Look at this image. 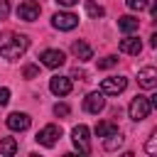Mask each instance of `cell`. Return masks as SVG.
I'll return each mask as SVG.
<instances>
[{"mask_svg":"<svg viewBox=\"0 0 157 157\" xmlns=\"http://www.w3.org/2000/svg\"><path fill=\"white\" fill-rule=\"evenodd\" d=\"M150 103H152V108H157V93L152 96V101H150Z\"/></svg>","mask_w":157,"mask_h":157,"instance_id":"f546056e","label":"cell"},{"mask_svg":"<svg viewBox=\"0 0 157 157\" xmlns=\"http://www.w3.org/2000/svg\"><path fill=\"white\" fill-rule=\"evenodd\" d=\"M71 52H74V56H76V59H81V61L93 59V49H91V44H88V42H83V39L74 42V44H71Z\"/></svg>","mask_w":157,"mask_h":157,"instance_id":"4fadbf2b","label":"cell"},{"mask_svg":"<svg viewBox=\"0 0 157 157\" xmlns=\"http://www.w3.org/2000/svg\"><path fill=\"white\" fill-rule=\"evenodd\" d=\"M145 152H147V155H157V128H155L152 135L147 137V142H145Z\"/></svg>","mask_w":157,"mask_h":157,"instance_id":"ffe728a7","label":"cell"},{"mask_svg":"<svg viewBox=\"0 0 157 157\" xmlns=\"http://www.w3.org/2000/svg\"><path fill=\"white\" fill-rule=\"evenodd\" d=\"M137 83L142 88H157V66H145L137 71Z\"/></svg>","mask_w":157,"mask_h":157,"instance_id":"30bf717a","label":"cell"},{"mask_svg":"<svg viewBox=\"0 0 157 157\" xmlns=\"http://www.w3.org/2000/svg\"><path fill=\"white\" fill-rule=\"evenodd\" d=\"M39 59H42V64H44V66H49V69H59V66L66 61L64 52H59V49H44Z\"/></svg>","mask_w":157,"mask_h":157,"instance_id":"9c48e42d","label":"cell"},{"mask_svg":"<svg viewBox=\"0 0 157 157\" xmlns=\"http://www.w3.org/2000/svg\"><path fill=\"white\" fill-rule=\"evenodd\" d=\"M113 132H118V125H115V123L103 120V123L96 125V135H98V137H108V135H113Z\"/></svg>","mask_w":157,"mask_h":157,"instance_id":"e0dca14e","label":"cell"},{"mask_svg":"<svg viewBox=\"0 0 157 157\" xmlns=\"http://www.w3.org/2000/svg\"><path fill=\"white\" fill-rule=\"evenodd\" d=\"M59 137H61V128H59V125H44V128L37 132V142L44 145V147H54Z\"/></svg>","mask_w":157,"mask_h":157,"instance_id":"277c9868","label":"cell"},{"mask_svg":"<svg viewBox=\"0 0 157 157\" xmlns=\"http://www.w3.org/2000/svg\"><path fill=\"white\" fill-rule=\"evenodd\" d=\"M125 2H128V7H130V10H137V12L147 7V0H125Z\"/></svg>","mask_w":157,"mask_h":157,"instance_id":"44dd1931","label":"cell"},{"mask_svg":"<svg viewBox=\"0 0 157 157\" xmlns=\"http://www.w3.org/2000/svg\"><path fill=\"white\" fill-rule=\"evenodd\" d=\"M10 15V0H0V20H5Z\"/></svg>","mask_w":157,"mask_h":157,"instance_id":"d4e9b609","label":"cell"},{"mask_svg":"<svg viewBox=\"0 0 157 157\" xmlns=\"http://www.w3.org/2000/svg\"><path fill=\"white\" fill-rule=\"evenodd\" d=\"M150 110H152V103L145 98V96H135L132 101H130V105H128V113H130V118L137 123V120H145L147 115H150Z\"/></svg>","mask_w":157,"mask_h":157,"instance_id":"7a4b0ae2","label":"cell"},{"mask_svg":"<svg viewBox=\"0 0 157 157\" xmlns=\"http://www.w3.org/2000/svg\"><path fill=\"white\" fill-rule=\"evenodd\" d=\"M118 27H120V32H125V34H132V32H137L140 22H137V17H132V15H123V17L118 20Z\"/></svg>","mask_w":157,"mask_h":157,"instance_id":"9a60e30c","label":"cell"},{"mask_svg":"<svg viewBox=\"0 0 157 157\" xmlns=\"http://www.w3.org/2000/svg\"><path fill=\"white\" fill-rule=\"evenodd\" d=\"M39 12H42V7H39L37 0H25V2H20V7H17V17L25 20V22H34V20L39 17Z\"/></svg>","mask_w":157,"mask_h":157,"instance_id":"5b68a950","label":"cell"},{"mask_svg":"<svg viewBox=\"0 0 157 157\" xmlns=\"http://www.w3.org/2000/svg\"><path fill=\"white\" fill-rule=\"evenodd\" d=\"M52 25H54L56 29L69 32V29H74V27L78 25V17H76L74 12H56V15L52 17Z\"/></svg>","mask_w":157,"mask_h":157,"instance_id":"52a82bcc","label":"cell"},{"mask_svg":"<svg viewBox=\"0 0 157 157\" xmlns=\"http://www.w3.org/2000/svg\"><path fill=\"white\" fill-rule=\"evenodd\" d=\"M88 135H91V132H88V128H86V125H76V128L71 130V140H74L76 150H78V152H83V155L91 150V145H88Z\"/></svg>","mask_w":157,"mask_h":157,"instance_id":"8992f818","label":"cell"},{"mask_svg":"<svg viewBox=\"0 0 157 157\" xmlns=\"http://www.w3.org/2000/svg\"><path fill=\"white\" fill-rule=\"evenodd\" d=\"M125 88H128V78H125V76H108V78L101 81V91H103L105 96H118V93H123Z\"/></svg>","mask_w":157,"mask_h":157,"instance_id":"3957f363","label":"cell"},{"mask_svg":"<svg viewBox=\"0 0 157 157\" xmlns=\"http://www.w3.org/2000/svg\"><path fill=\"white\" fill-rule=\"evenodd\" d=\"M37 74H39V69H37V66H32V64H27V66H25V71H22V76H25V78H34Z\"/></svg>","mask_w":157,"mask_h":157,"instance_id":"603a6c76","label":"cell"},{"mask_svg":"<svg viewBox=\"0 0 157 157\" xmlns=\"http://www.w3.org/2000/svg\"><path fill=\"white\" fill-rule=\"evenodd\" d=\"M27 47H29V39L25 34H7V37L0 39V54L5 59H10V61L20 59L27 52Z\"/></svg>","mask_w":157,"mask_h":157,"instance_id":"6da1fadb","label":"cell"},{"mask_svg":"<svg viewBox=\"0 0 157 157\" xmlns=\"http://www.w3.org/2000/svg\"><path fill=\"white\" fill-rule=\"evenodd\" d=\"M49 91H52L54 96H66V93H71V78H69V76H52Z\"/></svg>","mask_w":157,"mask_h":157,"instance_id":"8fae6325","label":"cell"},{"mask_svg":"<svg viewBox=\"0 0 157 157\" xmlns=\"http://www.w3.org/2000/svg\"><path fill=\"white\" fill-rule=\"evenodd\" d=\"M152 20H155V25H157V0H155V5H152Z\"/></svg>","mask_w":157,"mask_h":157,"instance_id":"83f0119b","label":"cell"},{"mask_svg":"<svg viewBox=\"0 0 157 157\" xmlns=\"http://www.w3.org/2000/svg\"><path fill=\"white\" fill-rule=\"evenodd\" d=\"M7 101H10V88L0 86V105H7Z\"/></svg>","mask_w":157,"mask_h":157,"instance_id":"484cf974","label":"cell"},{"mask_svg":"<svg viewBox=\"0 0 157 157\" xmlns=\"http://www.w3.org/2000/svg\"><path fill=\"white\" fill-rule=\"evenodd\" d=\"M150 44H152V47H155V49H157V32H155V34H152V39H150Z\"/></svg>","mask_w":157,"mask_h":157,"instance_id":"f1b7e54d","label":"cell"},{"mask_svg":"<svg viewBox=\"0 0 157 157\" xmlns=\"http://www.w3.org/2000/svg\"><path fill=\"white\" fill-rule=\"evenodd\" d=\"M118 64V59L115 56H105V59H101L98 61V69H110V66H115Z\"/></svg>","mask_w":157,"mask_h":157,"instance_id":"7402d4cb","label":"cell"},{"mask_svg":"<svg viewBox=\"0 0 157 157\" xmlns=\"http://www.w3.org/2000/svg\"><path fill=\"white\" fill-rule=\"evenodd\" d=\"M56 2H59L61 7H71V5H76L78 0H56Z\"/></svg>","mask_w":157,"mask_h":157,"instance_id":"4316f807","label":"cell"},{"mask_svg":"<svg viewBox=\"0 0 157 157\" xmlns=\"http://www.w3.org/2000/svg\"><path fill=\"white\" fill-rule=\"evenodd\" d=\"M69 110H71V108H69L66 103H56V105H54V115H69Z\"/></svg>","mask_w":157,"mask_h":157,"instance_id":"cb8c5ba5","label":"cell"},{"mask_svg":"<svg viewBox=\"0 0 157 157\" xmlns=\"http://www.w3.org/2000/svg\"><path fill=\"white\" fill-rule=\"evenodd\" d=\"M5 123H7V128H10V130L22 132V130H27V128H29V123H32V120H29V115H27V113H10Z\"/></svg>","mask_w":157,"mask_h":157,"instance_id":"7c38bea8","label":"cell"},{"mask_svg":"<svg viewBox=\"0 0 157 157\" xmlns=\"http://www.w3.org/2000/svg\"><path fill=\"white\" fill-rule=\"evenodd\" d=\"M120 52L137 56V54L142 52V42H140L137 37H125V39H120Z\"/></svg>","mask_w":157,"mask_h":157,"instance_id":"5bb4252c","label":"cell"},{"mask_svg":"<svg viewBox=\"0 0 157 157\" xmlns=\"http://www.w3.org/2000/svg\"><path fill=\"white\" fill-rule=\"evenodd\" d=\"M123 142H125V137H123L120 132H113V135L103 137V147H105L108 152H115V150H120V147H123Z\"/></svg>","mask_w":157,"mask_h":157,"instance_id":"2e32d148","label":"cell"},{"mask_svg":"<svg viewBox=\"0 0 157 157\" xmlns=\"http://www.w3.org/2000/svg\"><path fill=\"white\" fill-rule=\"evenodd\" d=\"M15 152H17V140H15V137H2V140H0V155H7V157H10V155H15Z\"/></svg>","mask_w":157,"mask_h":157,"instance_id":"ac0fdd59","label":"cell"},{"mask_svg":"<svg viewBox=\"0 0 157 157\" xmlns=\"http://www.w3.org/2000/svg\"><path fill=\"white\" fill-rule=\"evenodd\" d=\"M86 12H88V17H93V20H98V17L105 15V10H103L98 2H93V0H86Z\"/></svg>","mask_w":157,"mask_h":157,"instance_id":"d6986e66","label":"cell"},{"mask_svg":"<svg viewBox=\"0 0 157 157\" xmlns=\"http://www.w3.org/2000/svg\"><path fill=\"white\" fill-rule=\"evenodd\" d=\"M83 108H86L88 113H101V110L105 108V93H103V91H93V93H88L86 101H83Z\"/></svg>","mask_w":157,"mask_h":157,"instance_id":"ba28073f","label":"cell"}]
</instances>
